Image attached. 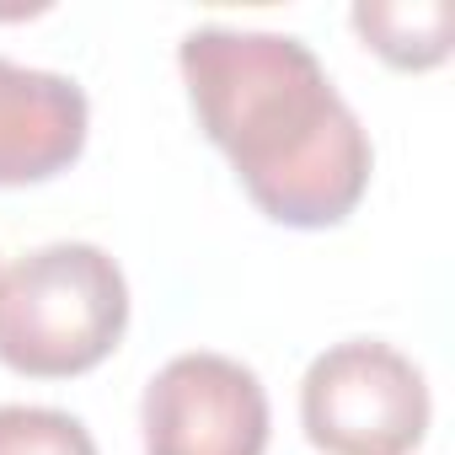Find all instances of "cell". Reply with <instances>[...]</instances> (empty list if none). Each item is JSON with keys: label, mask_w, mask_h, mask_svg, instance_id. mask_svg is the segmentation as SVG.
<instances>
[{"label": "cell", "mask_w": 455, "mask_h": 455, "mask_svg": "<svg viewBox=\"0 0 455 455\" xmlns=\"http://www.w3.org/2000/svg\"><path fill=\"white\" fill-rule=\"evenodd\" d=\"M0 455H102L92 428L60 407H0Z\"/></svg>", "instance_id": "obj_7"}, {"label": "cell", "mask_w": 455, "mask_h": 455, "mask_svg": "<svg viewBox=\"0 0 455 455\" xmlns=\"http://www.w3.org/2000/svg\"><path fill=\"white\" fill-rule=\"evenodd\" d=\"M140 428L145 455H263L268 391L252 364L193 348L150 375Z\"/></svg>", "instance_id": "obj_4"}, {"label": "cell", "mask_w": 455, "mask_h": 455, "mask_svg": "<svg viewBox=\"0 0 455 455\" xmlns=\"http://www.w3.org/2000/svg\"><path fill=\"white\" fill-rule=\"evenodd\" d=\"M129 327V279L92 242H49L0 274V364L28 380L97 370Z\"/></svg>", "instance_id": "obj_2"}, {"label": "cell", "mask_w": 455, "mask_h": 455, "mask_svg": "<svg viewBox=\"0 0 455 455\" xmlns=\"http://www.w3.org/2000/svg\"><path fill=\"white\" fill-rule=\"evenodd\" d=\"M92 102L60 70L0 60V188H28L70 172L86 150Z\"/></svg>", "instance_id": "obj_5"}, {"label": "cell", "mask_w": 455, "mask_h": 455, "mask_svg": "<svg viewBox=\"0 0 455 455\" xmlns=\"http://www.w3.org/2000/svg\"><path fill=\"white\" fill-rule=\"evenodd\" d=\"M428 418L423 370L380 338L332 343L300 380V428L322 455H412Z\"/></svg>", "instance_id": "obj_3"}, {"label": "cell", "mask_w": 455, "mask_h": 455, "mask_svg": "<svg viewBox=\"0 0 455 455\" xmlns=\"http://www.w3.org/2000/svg\"><path fill=\"white\" fill-rule=\"evenodd\" d=\"M177 70L198 129L274 225L327 231L359 209L375 150L311 44L209 22L182 33Z\"/></svg>", "instance_id": "obj_1"}, {"label": "cell", "mask_w": 455, "mask_h": 455, "mask_svg": "<svg viewBox=\"0 0 455 455\" xmlns=\"http://www.w3.org/2000/svg\"><path fill=\"white\" fill-rule=\"evenodd\" d=\"M364 49H375L396 70H434L450 60L455 44V6L450 0H364L348 12Z\"/></svg>", "instance_id": "obj_6"}]
</instances>
